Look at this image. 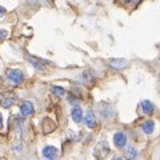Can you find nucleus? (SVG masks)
<instances>
[{
  "instance_id": "nucleus-1",
  "label": "nucleus",
  "mask_w": 160,
  "mask_h": 160,
  "mask_svg": "<svg viewBox=\"0 0 160 160\" xmlns=\"http://www.w3.org/2000/svg\"><path fill=\"white\" fill-rule=\"evenodd\" d=\"M109 152H111V149H109V146H108L106 142L98 143L96 147H95V149H93L95 158L99 159V160H104L109 155Z\"/></svg>"
},
{
  "instance_id": "nucleus-2",
  "label": "nucleus",
  "mask_w": 160,
  "mask_h": 160,
  "mask_svg": "<svg viewBox=\"0 0 160 160\" xmlns=\"http://www.w3.org/2000/svg\"><path fill=\"white\" fill-rule=\"evenodd\" d=\"M7 76L15 84H20V83H23V80H24V73H23V71H20V69H9Z\"/></svg>"
},
{
  "instance_id": "nucleus-3",
  "label": "nucleus",
  "mask_w": 160,
  "mask_h": 160,
  "mask_svg": "<svg viewBox=\"0 0 160 160\" xmlns=\"http://www.w3.org/2000/svg\"><path fill=\"white\" fill-rule=\"evenodd\" d=\"M33 112H35V107L31 102H23L20 104V113L23 116H31Z\"/></svg>"
},
{
  "instance_id": "nucleus-4",
  "label": "nucleus",
  "mask_w": 160,
  "mask_h": 160,
  "mask_svg": "<svg viewBox=\"0 0 160 160\" xmlns=\"http://www.w3.org/2000/svg\"><path fill=\"white\" fill-rule=\"evenodd\" d=\"M113 143L118 148H123L127 144V136L124 132H116L113 135Z\"/></svg>"
},
{
  "instance_id": "nucleus-5",
  "label": "nucleus",
  "mask_w": 160,
  "mask_h": 160,
  "mask_svg": "<svg viewBox=\"0 0 160 160\" xmlns=\"http://www.w3.org/2000/svg\"><path fill=\"white\" fill-rule=\"evenodd\" d=\"M42 153L47 160H55V158L58 156V148H55L52 146H47L43 148Z\"/></svg>"
},
{
  "instance_id": "nucleus-6",
  "label": "nucleus",
  "mask_w": 160,
  "mask_h": 160,
  "mask_svg": "<svg viewBox=\"0 0 160 160\" xmlns=\"http://www.w3.org/2000/svg\"><path fill=\"white\" fill-rule=\"evenodd\" d=\"M109 66L115 69H124L129 66V63L126 59H111L109 60Z\"/></svg>"
},
{
  "instance_id": "nucleus-7",
  "label": "nucleus",
  "mask_w": 160,
  "mask_h": 160,
  "mask_svg": "<svg viewBox=\"0 0 160 160\" xmlns=\"http://www.w3.org/2000/svg\"><path fill=\"white\" fill-rule=\"evenodd\" d=\"M84 123H86V126L88 128H95L96 127V116H95V113L92 111H88L86 118H84Z\"/></svg>"
},
{
  "instance_id": "nucleus-8",
  "label": "nucleus",
  "mask_w": 160,
  "mask_h": 160,
  "mask_svg": "<svg viewBox=\"0 0 160 160\" xmlns=\"http://www.w3.org/2000/svg\"><path fill=\"white\" fill-rule=\"evenodd\" d=\"M71 116L75 123H80L83 120V109L80 107H73L71 111Z\"/></svg>"
},
{
  "instance_id": "nucleus-9",
  "label": "nucleus",
  "mask_w": 160,
  "mask_h": 160,
  "mask_svg": "<svg viewBox=\"0 0 160 160\" xmlns=\"http://www.w3.org/2000/svg\"><path fill=\"white\" fill-rule=\"evenodd\" d=\"M139 156V153H138V149L132 147V146H129L127 149H126V159L127 160H136Z\"/></svg>"
},
{
  "instance_id": "nucleus-10",
  "label": "nucleus",
  "mask_w": 160,
  "mask_h": 160,
  "mask_svg": "<svg viewBox=\"0 0 160 160\" xmlns=\"http://www.w3.org/2000/svg\"><path fill=\"white\" fill-rule=\"evenodd\" d=\"M142 108H143V112L146 115H152L153 113V104L149 102V100H144V102H142Z\"/></svg>"
},
{
  "instance_id": "nucleus-11",
  "label": "nucleus",
  "mask_w": 160,
  "mask_h": 160,
  "mask_svg": "<svg viewBox=\"0 0 160 160\" xmlns=\"http://www.w3.org/2000/svg\"><path fill=\"white\" fill-rule=\"evenodd\" d=\"M142 129H143V132H144V133L151 135V133L153 132V129H155V123L152 122V120H147V122H144V123H143Z\"/></svg>"
},
{
  "instance_id": "nucleus-12",
  "label": "nucleus",
  "mask_w": 160,
  "mask_h": 160,
  "mask_svg": "<svg viewBox=\"0 0 160 160\" xmlns=\"http://www.w3.org/2000/svg\"><path fill=\"white\" fill-rule=\"evenodd\" d=\"M15 102H16V98H15V96H9V98H6V99L3 100V102H2V106H3L4 108H8V107H11Z\"/></svg>"
},
{
  "instance_id": "nucleus-13",
  "label": "nucleus",
  "mask_w": 160,
  "mask_h": 160,
  "mask_svg": "<svg viewBox=\"0 0 160 160\" xmlns=\"http://www.w3.org/2000/svg\"><path fill=\"white\" fill-rule=\"evenodd\" d=\"M29 62H31V64H32V66H35V67H36L38 69H42V71H43V69L46 68V67H44V63H42V64H40V63H39L40 60L35 59V58H29Z\"/></svg>"
},
{
  "instance_id": "nucleus-14",
  "label": "nucleus",
  "mask_w": 160,
  "mask_h": 160,
  "mask_svg": "<svg viewBox=\"0 0 160 160\" xmlns=\"http://www.w3.org/2000/svg\"><path fill=\"white\" fill-rule=\"evenodd\" d=\"M52 92H53L55 95H58V96H64V95H66V91H64V88L58 87V86L52 87Z\"/></svg>"
},
{
  "instance_id": "nucleus-15",
  "label": "nucleus",
  "mask_w": 160,
  "mask_h": 160,
  "mask_svg": "<svg viewBox=\"0 0 160 160\" xmlns=\"http://www.w3.org/2000/svg\"><path fill=\"white\" fill-rule=\"evenodd\" d=\"M7 35H8V32L6 31V29H0V42L6 39V38H7Z\"/></svg>"
},
{
  "instance_id": "nucleus-16",
  "label": "nucleus",
  "mask_w": 160,
  "mask_h": 160,
  "mask_svg": "<svg viewBox=\"0 0 160 160\" xmlns=\"http://www.w3.org/2000/svg\"><path fill=\"white\" fill-rule=\"evenodd\" d=\"M7 11H6V8H4V7H2V6H0V16H2V15H4V13H6Z\"/></svg>"
},
{
  "instance_id": "nucleus-17",
  "label": "nucleus",
  "mask_w": 160,
  "mask_h": 160,
  "mask_svg": "<svg viewBox=\"0 0 160 160\" xmlns=\"http://www.w3.org/2000/svg\"><path fill=\"white\" fill-rule=\"evenodd\" d=\"M3 127V116H2V113H0V128Z\"/></svg>"
},
{
  "instance_id": "nucleus-18",
  "label": "nucleus",
  "mask_w": 160,
  "mask_h": 160,
  "mask_svg": "<svg viewBox=\"0 0 160 160\" xmlns=\"http://www.w3.org/2000/svg\"><path fill=\"white\" fill-rule=\"evenodd\" d=\"M112 160H123V159H122V156H115Z\"/></svg>"
},
{
  "instance_id": "nucleus-19",
  "label": "nucleus",
  "mask_w": 160,
  "mask_h": 160,
  "mask_svg": "<svg viewBox=\"0 0 160 160\" xmlns=\"http://www.w3.org/2000/svg\"><path fill=\"white\" fill-rule=\"evenodd\" d=\"M127 2H131V0H127Z\"/></svg>"
}]
</instances>
